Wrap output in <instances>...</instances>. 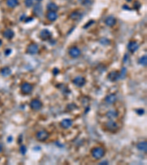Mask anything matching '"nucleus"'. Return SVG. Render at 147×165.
I'll use <instances>...</instances> for the list:
<instances>
[{
  "instance_id": "37",
  "label": "nucleus",
  "mask_w": 147,
  "mask_h": 165,
  "mask_svg": "<svg viewBox=\"0 0 147 165\" xmlns=\"http://www.w3.org/2000/svg\"><path fill=\"white\" fill-rule=\"evenodd\" d=\"M2 151H3V145L0 143V153L2 152Z\"/></svg>"
},
{
  "instance_id": "35",
  "label": "nucleus",
  "mask_w": 147,
  "mask_h": 165,
  "mask_svg": "<svg viewBox=\"0 0 147 165\" xmlns=\"http://www.w3.org/2000/svg\"><path fill=\"white\" fill-rule=\"evenodd\" d=\"M21 142H22V135H20L19 137V140H18V143L20 144V143H21Z\"/></svg>"
},
{
  "instance_id": "1",
  "label": "nucleus",
  "mask_w": 147,
  "mask_h": 165,
  "mask_svg": "<svg viewBox=\"0 0 147 165\" xmlns=\"http://www.w3.org/2000/svg\"><path fill=\"white\" fill-rule=\"evenodd\" d=\"M91 154L94 159H100L105 155V150L102 147H96L91 151Z\"/></svg>"
},
{
  "instance_id": "41",
  "label": "nucleus",
  "mask_w": 147,
  "mask_h": 165,
  "mask_svg": "<svg viewBox=\"0 0 147 165\" xmlns=\"http://www.w3.org/2000/svg\"><path fill=\"white\" fill-rule=\"evenodd\" d=\"M37 1H38V2H41L42 0H37Z\"/></svg>"
},
{
  "instance_id": "13",
  "label": "nucleus",
  "mask_w": 147,
  "mask_h": 165,
  "mask_svg": "<svg viewBox=\"0 0 147 165\" xmlns=\"http://www.w3.org/2000/svg\"><path fill=\"white\" fill-rule=\"evenodd\" d=\"M33 13L36 16H41L43 14V8L40 3H38L34 6L33 8Z\"/></svg>"
},
{
  "instance_id": "6",
  "label": "nucleus",
  "mask_w": 147,
  "mask_h": 165,
  "mask_svg": "<svg viewBox=\"0 0 147 165\" xmlns=\"http://www.w3.org/2000/svg\"><path fill=\"white\" fill-rule=\"evenodd\" d=\"M26 52H27V54H31V55L36 54L38 52V44H36V43H30L29 46H27Z\"/></svg>"
},
{
  "instance_id": "19",
  "label": "nucleus",
  "mask_w": 147,
  "mask_h": 165,
  "mask_svg": "<svg viewBox=\"0 0 147 165\" xmlns=\"http://www.w3.org/2000/svg\"><path fill=\"white\" fill-rule=\"evenodd\" d=\"M58 16L56 12H52V11H49L47 14V18L49 21H56L58 18Z\"/></svg>"
},
{
  "instance_id": "14",
  "label": "nucleus",
  "mask_w": 147,
  "mask_h": 165,
  "mask_svg": "<svg viewBox=\"0 0 147 165\" xmlns=\"http://www.w3.org/2000/svg\"><path fill=\"white\" fill-rule=\"evenodd\" d=\"M118 112L117 110H110L109 111L107 112L106 113V117H107L108 119L110 120H113L114 118H118Z\"/></svg>"
},
{
  "instance_id": "40",
  "label": "nucleus",
  "mask_w": 147,
  "mask_h": 165,
  "mask_svg": "<svg viewBox=\"0 0 147 165\" xmlns=\"http://www.w3.org/2000/svg\"><path fill=\"white\" fill-rule=\"evenodd\" d=\"M126 2H132V0H126Z\"/></svg>"
},
{
  "instance_id": "27",
  "label": "nucleus",
  "mask_w": 147,
  "mask_h": 165,
  "mask_svg": "<svg viewBox=\"0 0 147 165\" xmlns=\"http://www.w3.org/2000/svg\"><path fill=\"white\" fill-rule=\"evenodd\" d=\"M27 151V147H26L25 145H21V147H20V153H21L22 155H25Z\"/></svg>"
},
{
  "instance_id": "34",
  "label": "nucleus",
  "mask_w": 147,
  "mask_h": 165,
  "mask_svg": "<svg viewBox=\"0 0 147 165\" xmlns=\"http://www.w3.org/2000/svg\"><path fill=\"white\" fill-rule=\"evenodd\" d=\"M5 55H10V53H11V49H7L6 51H5Z\"/></svg>"
},
{
  "instance_id": "17",
  "label": "nucleus",
  "mask_w": 147,
  "mask_h": 165,
  "mask_svg": "<svg viewBox=\"0 0 147 165\" xmlns=\"http://www.w3.org/2000/svg\"><path fill=\"white\" fill-rule=\"evenodd\" d=\"M104 23H105V24L107 27H113V26L116 24V19H115V18H114L113 16H108V17L105 19Z\"/></svg>"
},
{
  "instance_id": "2",
  "label": "nucleus",
  "mask_w": 147,
  "mask_h": 165,
  "mask_svg": "<svg viewBox=\"0 0 147 165\" xmlns=\"http://www.w3.org/2000/svg\"><path fill=\"white\" fill-rule=\"evenodd\" d=\"M36 139L40 142H44L49 137V133L46 130H42L37 132L35 134Z\"/></svg>"
},
{
  "instance_id": "16",
  "label": "nucleus",
  "mask_w": 147,
  "mask_h": 165,
  "mask_svg": "<svg viewBox=\"0 0 147 165\" xmlns=\"http://www.w3.org/2000/svg\"><path fill=\"white\" fill-rule=\"evenodd\" d=\"M73 124V121L70 119H64L60 122V126L65 129H69Z\"/></svg>"
},
{
  "instance_id": "4",
  "label": "nucleus",
  "mask_w": 147,
  "mask_h": 165,
  "mask_svg": "<svg viewBox=\"0 0 147 165\" xmlns=\"http://www.w3.org/2000/svg\"><path fill=\"white\" fill-rule=\"evenodd\" d=\"M33 87L29 82H24L21 86V91L24 95H28L32 91Z\"/></svg>"
},
{
  "instance_id": "18",
  "label": "nucleus",
  "mask_w": 147,
  "mask_h": 165,
  "mask_svg": "<svg viewBox=\"0 0 147 165\" xmlns=\"http://www.w3.org/2000/svg\"><path fill=\"white\" fill-rule=\"evenodd\" d=\"M15 33L10 29H7L3 32V36L8 40H11L12 38L14 37Z\"/></svg>"
},
{
  "instance_id": "9",
  "label": "nucleus",
  "mask_w": 147,
  "mask_h": 165,
  "mask_svg": "<svg viewBox=\"0 0 147 165\" xmlns=\"http://www.w3.org/2000/svg\"><path fill=\"white\" fill-rule=\"evenodd\" d=\"M107 79L112 82L118 81L120 79V73H119V72L116 71H113L109 73L108 76H107Z\"/></svg>"
},
{
  "instance_id": "33",
  "label": "nucleus",
  "mask_w": 147,
  "mask_h": 165,
  "mask_svg": "<svg viewBox=\"0 0 147 165\" xmlns=\"http://www.w3.org/2000/svg\"><path fill=\"white\" fill-rule=\"evenodd\" d=\"M93 23H94V21H90L89 22H88V23H87V24H86V25H85V26H84V28H85V29L88 28V27H89L90 26H91V25H92V24H93Z\"/></svg>"
},
{
  "instance_id": "36",
  "label": "nucleus",
  "mask_w": 147,
  "mask_h": 165,
  "mask_svg": "<svg viewBox=\"0 0 147 165\" xmlns=\"http://www.w3.org/2000/svg\"><path fill=\"white\" fill-rule=\"evenodd\" d=\"M12 140H13V137H12V136H10V137H8V142H11Z\"/></svg>"
},
{
  "instance_id": "5",
  "label": "nucleus",
  "mask_w": 147,
  "mask_h": 165,
  "mask_svg": "<svg viewBox=\"0 0 147 165\" xmlns=\"http://www.w3.org/2000/svg\"><path fill=\"white\" fill-rule=\"evenodd\" d=\"M30 108L32 110L38 111V110H40L42 108L43 103L38 99H33L32 101H31L30 103Z\"/></svg>"
},
{
  "instance_id": "3",
  "label": "nucleus",
  "mask_w": 147,
  "mask_h": 165,
  "mask_svg": "<svg viewBox=\"0 0 147 165\" xmlns=\"http://www.w3.org/2000/svg\"><path fill=\"white\" fill-rule=\"evenodd\" d=\"M105 128L110 132H115V131L118 130V125L116 122L113 120H109L107 123H105Z\"/></svg>"
},
{
  "instance_id": "8",
  "label": "nucleus",
  "mask_w": 147,
  "mask_h": 165,
  "mask_svg": "<svg viewBox=\"0 0 147 165\" xmlns=\"http://www.w3.org/2000/svg\"><path fill=\"white\" fill-rule=\"evenodd\" d=\"M39 37L42 40H48L52 38V32L47 29H44L41 31Z\"/></svg>"
},
{
  "instance_id": "24",
  "label": "nucleus",
  "mask_w": 147,
  "mask_h": 165,
  "mask_svg": "<svg viewBox=\"0 0 147 165\" xmlns=\"http://www.w3.org/2000/svg\"><path fill=\"white\" fill-rule=\"evenodd\" d=\"M138 62H139L141 65H144V66H146L147 65V57L146 56H143V57H141V58L139 59V60H138Z\"/></svg>"
},
{
  "instance_id": "12",
  "label": "nucleus",
  "mask_w": 147,
  "mask_h": 165,
  "mask_svg": "<svg viewBox=\"0 0 147 165\" xmlns=\"http://www.w3.org/2000/svg\"><path fill=\"white\" fill-rule=\"evenodd\" d=\"M139 48V45L136 41H130L127 45V49L131 53H134Z\"/></svg>"
},
{
  "instance_id": "10",
  "label": "nucleus",
  "mask_w": 147,
  "mask_h": 165,
  "mask_svg": "<svg viewBox=\"0 0 147 165\" xmlns=\"http://www.w3.org/2000/svg\"><path fill=\"white\" fill-rule=\"evenodd\" d=\"M69 54L72 58H77L81 54V51L77 47H71L69 51Z\"/></svg>"
},
{
  "instance_id": "25",
  "label": "nucleus",
  "mask_w": 147,
  "mask_h": 165,
  "mask_svg": "<svg viewBox=\"0 0 147 165\" xmlns=\"http://www.w3.org/2000/svg\"><path fill=\"white\" fill-rule=\"evenodd\" d=\"M120 73V78L121 79H124L125 76H126V68H123L121 71V73Z\"/></svg>"
},
{
  "instance_id": "38",
  "label": "nucleus",
  "mask_w": 147,
  "mask_h": 165,
  "mask_svg": "<svg viewBox=\"0 0 147 165\" xmlns=\"http://www.w3.org/2000/svg\"><path fill=\"white\" fill-rule=\"evenodd\" d=\"M99 164H108V162H102L99 163Z\"/></svg>"
},
{
  "instance_id": "30",
  "label": "nucleus",
  "mask_w": 147,
  "mask_h": 165,
  "mask_svg": "<svg viewBox=\"0 0 147 165\" xmlns=\"http://www.w3.org/2000/svg\"><path fill=\"white\" fill-rule=\"evenodd\" d=\"M135 111L136 113L139 114V115H142V114H144L145 113V110H143V109H139V110H137Z\"/></svg>"
},
{
  "instance_id": "23",
  "label": "nucleus",
  "mask_w": 147,
  "mask_h": 165,
  "mask_svg": "<svg viewBox=\"0 0 147 165\" xmlns=\"http://www.w3.org/2000/svg\"><path fill=\"white\" fill-rule=\"evenodd\" d=\"M19 5V0H7V5L9 8H13Z\"/></svg>"
},
{
  "instance_id": "15",
  "label": "nucleus",
  "mask_w": 147,
  "mask_h": 165,
  "mask_svg": "<svg viewBox=\"0 0 147 165\" xmlns=\"http://www.w3.org/2000/svg\"><path fill=\"white\" fill-rule=\"evenodd\" d=\"M69 17L74 21H79L82 18V14L81 12L77 10V11L72 12L70 14V16H69Z\"/></svg>"
},
{
  "instance_id": "26",
  "label": "nucleus",
  "mask_w": 147,
  "mask_h": 165,
  "mask_svg": "<svg viewBox=\"0 0 147 165\" xmlns=\"http://www.w3.org/2000/svg\"><path fill=\"white\" fill-rule=\"evenodd\" d=\"M24 4H25L26 7L30 8L33 5V0H24Z\"/></svg>"
},
{
  "instance_id": "20",
  "label": "nucleus",
  "mask_w": 147,
  "mask_h": 165,
  "mask_svg": "<svg viewBox=\"0 0 147 165\" xmlns=\"http://www.w3.org/2000/svg\"><path fill=\"white\" fill-rule=\"evenodd\" d=\"M137 148L144 153L147 152V142L146 141L141 142L137 144Z\"/></svg>"
},
{
  "instance_id": "28",
  "label": "nucleus",
  "mask_w": 147,
  "mask_h": 165,
  "mask_svg": "<svg viewBox=\"0 0 147 165\" xmlns=\"http://www.w3.org/2000/svg\"><path fill=\"white\" fill-rule=\"evenodd\" d=\"M133 8H135V10H139L140 8H141V4L138 1H135L134 2V5H133Z\"/></svg>"
},
{
  "instance_id": "29",
  "label": "nucleus",
  "mask_w": 147,
  "mask_h": 165,
  "mask_svg": "<svg viewBox=\"0 0 147 165\" xmlns=\"http://www.w3.org/2000/svg\"><path fill=\"white\" fill-rule=\"evenodd\" d=\"M100 43L103 45H108V44H110V40H107V39L104 38V39H102V40H100Z\"/></svg>"
},
{
  "instance_id": "21",
  "label": "nucleus",
  "mask_w": 147,
  "mask_h": 165,
  "mask_svg": "<svg viewBox=\"0 0 147 165\" xmlns=\"http://www.w3.org/2000/svg\"><path fill=\"white\" fill-rule=\"evenodd\" d=\"M47 8L49 11H52V12H57L59 9L58 5L54 2H50L48 5H47Z\"/></svg>"
},
{
  "instance_id": "11",
  "label": "nucleus",
  "mask_w": 147,
  "mask_h": 165,
  "mask_svg": "<svg viewBox=\"0 0 147 165\" xmlns=\"http://www.w3.org/2000/svg\"><path fill=\"white\" fill-rule=\"evenodd\" d=\"M117 100V96L115 93H111L110 95H107L104 99V101L107 103V104H113L115 103Z\"/></svg>"
},
{
  "instance_id": "39",
  "label": "nucleus",
  "mask_w": 147,
  "mask_h": 165,
  "mask_svg": "<svg viewBox=\"0 0 147 165\" xmlns=\"http://www.w3.org/2000/svg\"><path fill=\"white\" fill-rule=\"evenodd\" d=\"M2 40L0 39V46H2Z\"/></svg>"
},
{
  "instance_id": "7",
  "label": "nucleus",
  "mask_w": 147,
  "mask_h": 165,
  "mask_svg": "<svg viewBox=\"0 0 147 165\" xmlns=\"http://www.w3.org/2000/svg\"><path fill=\"white\" fill-rule=\"evenodd\" d=\"M72 82H73V84H74V85L77 86V87H83V86L85 84V83H86V80H85V79L84 78V77H82V76H79L74 79Z\"/></svg>"
},
{
  "instance_id": "32",
  "label": "nucleus",
  "mask_w": 147,
  "mask_h": 165,
  "mask_svg": "<svg viewBox=\"0 0 147 165\" xmlns=\"http://www.w3.org/2000/svg\"><path fill=\"white\" fill-rule=\"evenodd\" d=\"M59 72H60V71L58 68H54L52 71V73H53V75H54V76H56V75H58V73H59Z\"/></svg>"
},
{
  "instance_id": "31",
  "label": "nucleus",
  "mask_w": 147,
  "mask_h": 165,
  "mask_svg": "<svg viewBox=\"0 0 147 165\" xmlns=\"http://www.w3.org/2000/svg\"><path fill=\"white\" fill-rule=\"evenodd\" d=\"M82 5H91V0H82Z\"/></svg>"
},
{
  "instance_id": "22",
  "label": "nucleus",
  "mask_w": 147,
  "mask_h": 165,
  "mask_svg": "<svg viewBox=\"0 0 147 165\" xmlns=\"http://www.w3.org/2000/svg\"><path fill=\"white\" fill-rule=\"evenodd\" d=\"M1 74L3 76H5V77H7V76H10L11 74V70L8 67H5L1 70Z\"/></svg>"
}]
</instances>
